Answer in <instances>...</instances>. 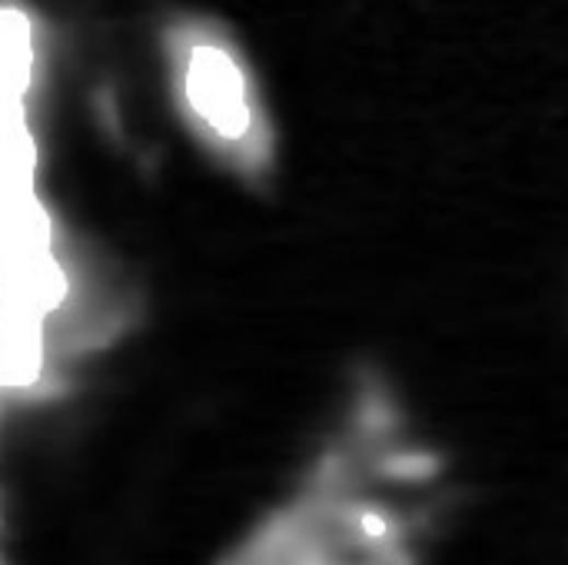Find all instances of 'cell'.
Masks as SVG:
<instances>
[{
    "instance_id": "1",
    "label": "cell",
    "mask_w": 568,
    "mask_h": 565,
    "mask_svg": "<svg viewBox=\"0 0 568 565\" xmlns=\"http://www.w3.org/2000/svg\"><path fill=\"white\" fill-rule=\"evenodd\" d=\"M44 34L0 8V400L40 403L134 323L130 293L83 246L40 183L37 93Z\"/></svg>"
},
{
    "instance_id": "2",
    "label": "cell",
    "mask_w": 568,
    "mask_h": 565,
    "mask_svg": "<svg viewBox=\"0 0 568 565\" xmlns=\"http://www.w3.org/2000/svg\"><path fill=\"white\" fill-rule=\"evenodd\" d=\"M160 54L183 134L240 183H266L276 170V127L236 34L210 14H173Z\"/></svg>"
}]
</instances>
